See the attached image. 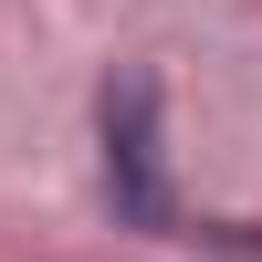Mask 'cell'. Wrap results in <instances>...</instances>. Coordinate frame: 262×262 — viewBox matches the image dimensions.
Returning <instances> with one entry per match:
<instances>
[{"instance_id": "obj_1", "label": "cell", "mask_w": 262, "mask_h": 262, "mask_svg": "<svg viewBox=\"0 0 262 262\" xmlns=\"http://www.w3.org/2000/svg\"><path fill=\"white\" fill-rule=\"evenodd\" d=\"M105 126V200H116L126 231H179V189H168V147H158V74L126 63L95 105Z\"/></svg>"}]
</instances>
